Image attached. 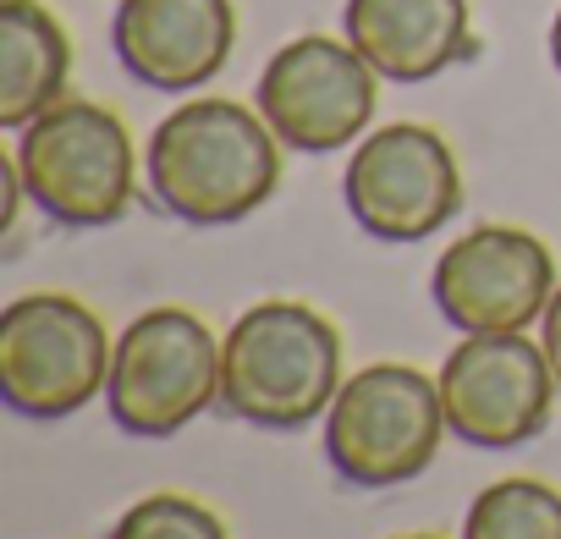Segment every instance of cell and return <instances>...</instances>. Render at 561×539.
<instances>
[{"instance_id":"7a4b0ae2","label":"cell","mask_w":561,"mask_h":539,"mask_svg":"<svg viewBox=\"0 0 561 539\" xmlns=\"http://www.w3.org/2000/svg\"><path fill=\"white\" fill-rule=\"evenodd\" d=\"M342 380V331L309 303H253L220 336V408L253 429H309Z\"/></svg>"},{"instance_id":"9a60e30c","label":"cell","mask_w":561,"mask_h":539,"mask_svg":"<svg viewBox=\"0 0 561 539\" xmlns=\"http://www.w3.org/2000/svg\"><path fill=\"white\" fill-rule=\"evenodd\" d=\"M111 539H231V534H226L220 512H209L204 501L176 495V490H160V495L133 501L116 517Z\"/></svg>"},{"instance_id":"8992f818","label":"cell","mask_w":561,"mask_h":539,"mask_svg":"<svg viewBox=\"0 0 561 539\" xmlns=\"http://www.w3.org/2000/svg\"><path fill=\"white\" fill-rule=\"evenodd\" d=\"M220 402V342L193 309L138 314L111 353L105 408L138 440H165Z\"/></svg>"},{"instance_id":"4fadbf2b","label":"cell","mask_w":561,"mask_h":539,"mask_svg":"<svg viewBox=\"0 0 561 539\" xmlns=\"http://www.w3.org/2000/svg\"><path fill=\"white\" fill-rule=\"evenodd\" d=\"M72 72V39L45 0H0V127L23 133L61 105Z\"/></svg>"},{"instance_id":"e0dca14e","label":"cell","mask_w":561,"mask_h":539,"mask_svg":"<svg viewBox=\"0 0 561 539\" xmlns=\"http://www.w3.org/2000/svg\"><path fill=\"white\" fill-rule=\"evenodd\" d=\"M550 61H556V72H561V12H556V23H550Z\"/></svg>"},{"instance_id":"5b68a950","label":"cell","mask_w":561,"mask_h":539,"mask_svg":"<svg viewBox=\"0 0 561 539\" xmlns=\"http://www.w3.org/2000/svg\"><path fill=\"white\" fill-rule=\"evenodd\" d=\"M451 435L440 380L413 364H369L342 380L325 413V457L347 484L391 490L419 479Z\"/></svg>"},{"instance_id":"7c38bea8","label":"cell","mask_w":561,"mask_h":539,"mask_svg":"<svg viewBox=\"0 0 561 539\" xmlns=\"http://www.w3.org/2000/svg\"><path fill=\"white\" fill-rule=\"evenodd\" d=\"M342 28L391 83H430L473 50L468 0H347Z\"/></svg>"},{"instance_id":"6da1fadb","label":"cell","mask_w":561,"mask_h":539,"mask_svg":"<svg viewBox=\"0 0 561 539\" xmlns=\"http://www.w3.org/2000/svg\"><path fill=\"white\" fill-rule=\"evenodd\" d=\"M154 198L187 226H231L270 204L280 187L275 127L237 100H187L154 133L144 154Z\"/></svg>"},{"instance_id":"8fae6325","label":"cell","mask_w":561,"mask_h":539,"mask_svg":"<svg viewBox=\"0 0 561 539\" xmlns=\"http://www.w3.org/2000/svg\"><path fill=\"white\" fill-rule=\"evenodd\" d=\"M111 39L138 83L165 94L204 89L231 61L237 7L231 0H122Z\"/></svg>"},{"instance_id":"ac0fdd59","label":"cell","mask_w":561,"mask_h":539,"mask_svg":"<svg viewBox=\"0 0 561 539\" xmlns=\"http://www.w3.org/2000/svg\"><path fill=\"white\" fill-rule=\"evenodd\" d=\"M397 539H440V534H397Z\"/></svg>"},{"instance_id":"5bb4252c","label":"cell","mask_w":561,"mask_h":539,"mask_svg":"<svg viewBox=\"0 0 561 539\" xmlns=\"http://www.w3.org/2000/svg\"><path fill=\"white\" fill-rule=\"evenodd\" d=\"M462 539H561V490L528 473L495 479L473 495Z\"/></svg>"},{"instance_id":"3957f363","label":"cell","mask_w":561,"mask_h":539,"mask_svg":"<svg viewBox=\"0 0 561 539\" xmlns=\"http://www.w3.org/2000/svg\"><path fill=\"white\" fill-rule=\"evenodd\" d=\"M18 171L28 204L56 226H116L138 198L133 133L111 105L61 100L18 133Z\"/></svg>"},{"instance_id":"ba28073f","label":"cell","mask_w":561,"mask_h":539,"mask_svg":"<svg viewBox=\"0 0 561 539\" xmlns=\"http://www.w3.org/2000/svg\"><path fill=\"white\" fill-rule=\"evenodd\" d=\"M380 105V72L358 56L353 39L304 34L280 45L259 72V116L275 138L304 154L347 149Z\"/></svg>"},{"instance_id":"277c9868","label":"cell","mask_w":561,"mask_h":539,"mask_svg":"<svg viewBox=\"0 0 561 539\" xmlns=\"http://www.w3.org/2000/svg\"><path fill=\"white\" fill-rule=\"evenodd\" d=\"M116 336L72 293H23L0 309V397L12 413L56 424L105 397Z\"/></svg>"},{"instance_id":"9c48e42d","label":"cell","mask_w":561,"mask_h":539,"mask_svg":"<svg viewBox=\"0 0 561 539\" xmlns=\"http://www.w3.org/2000/svg\"><path fill=\"white\" fill-rule=\"evenodd\" d=\"M353 220L380 242H424L462 209V171L451 144L424 122L364 133L342 176Z\"/></svg>"},{"instance_id":"52a82bcc","label":"cell","mask_w":561,"mask_h":539,"mask_svg":"<svg viewBox=\"0 0 561 539\" xmlns=\"http://www.w3.org/2000/svg\"><path fill=\"white\" fill-rule=\"evenodd\" d=\"M440 408L457 440L506 451L534 440L556 413V369L545 342H528V331H484L462 336L440 364Z\"/></svg>"},{"instance_id":"30bf717a","label":"cell","mask_w":561,"mask_h":539,"mask_svg":"<svg viewBox=\"0 0 561 539\" xmlns=\"http://www.w3.org/2000/svg\"><path fill=\"white\" fill-rule=\"evenodd\" d=\"M556 253L523 226H473L435 259V309L462 336L528 331L556 298Z\"/></svg>"},{"instance_id":"2e32d148","label":"cell","mask_w":561,"mask_h":539,"mask_svg":"<svg viewBox=\"0 0 561 539\" xmlns=\"http://www.w3.org/2000/svg\"><path fill=\"white\" fill-rule=\"evenodd\" d=\"M539 342H545L550 369H556V380H561V287H556V298H550V309H545V320H539Z\"/></svg>"}]
</instances>
